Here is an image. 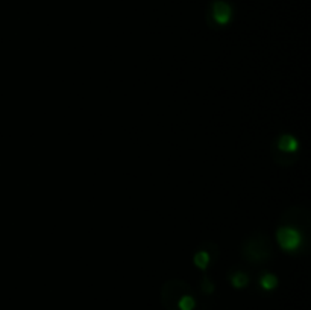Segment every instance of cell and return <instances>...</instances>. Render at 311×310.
Segmentation results:
<instances>
[{"instance_id":"4","label":"cell","mask_w":311,"mask_h":310,"mask_svg":"<svg viewBox=\"0 0 311 310\" xmlns=\"http://www.w3.org/2000/svg\"><path fill=\"white\" fill-rule=\"evenodd\" d=\"M273 160L278 161L281 157H292V160H298V152H299V141L290 135V134H281L275 141H273Z\"/></svg>"},{"instance_id":"5","label":"cell","mask_w":311,"mask_h":310,"mask_svg":"<svg viewBox=\"0 0 311 310\" xmlns=\"http://www.w3.org/2000/svg\"><path fill=\"white\" fill-rule=\"evenodd\" d=\"M229 283L235 289H245L249 284V275L243 271H234L229 274Z\"/></svg>"},{"instance_id":"3","label":"cell","mask_w":311,"mask_h":310,"mask_svg":"<svg viewBox=\"0 0 311 310\" xmlns=\"http://www.w3.org/2000/svg\"><path fill=\"white\" fill-rule=\"evenodd\" d=\"M232 17H234V9L226 0H212L207 8V21L211 26L216 28L228 26Z\"/></svg>"},{"instance_id":"2","label":"cell","mask_w":311,"mask_h":310,"mask_svg":"<svg viewBox=\"0 0 311 310\" xmlns=\"http://www.w3.org/2000/svg\"><path fill=\"white\" fill-rule=\"evenodd\" d=\"M308 237L302 233V230L292 224H284L276 231V241L279 247L287 252H299L302 247L308 242Z\"/></svg>"},{"instance_id":"1","label":"cell","mask_w":311,"mask_h":310,"mask_svg":"<svg viewBox=\"0 0 311 310\" xmlns=\"http://www.w3.org/2000/svg\"><path fill=\"white\" fill-rule=\"evenodd\" d=\"M243 258L248 261H254V263H259L264 261L272 255V244L266 234L254 233L251 234L243 244Z\"/></svg>"},{"instance_id":"7","label":"cell","mask_w":311,"mask_h":310,"mask_svg":"<svg viewBox=\"0 0 311 310\" xmlns=\"http://www.w3.org/2000/svg\"><path fill=\"white\" fill-rule=\"evenodd\" d=\"M196 307V298L190 294L181 295L178 300V310H195Z\"/></svg>"},{"instance_id":"8","label":"cell","mask_w":311,"mask_h":310,"mask_svg":"<svg viewBox=\"0 0 311 310\" xmlns=\"http://www.w3.org/2000/svg\"><path fill=\"white\" fill-rule=\"evenodd\" d=\"M195 265L199 268V269H207L209 266V257H208V251L202 249V251H198L196 255H195Z\"/></svg>"},{"instance_id":"6","label":"cell","mask_w":311,"mask_h":310,"mask_svg":"<svg viewBox=\"0 0 311 310\" xmlns=\"http://www.w3.org/2000/svg\"><path fill=\"white\" fill-rule=\"evenodd\" d=\"M259 288L262 291H275L278 288V277L275 274H270V272H266V274H261L259 277Z\"/></svg>"}]
</instances>
